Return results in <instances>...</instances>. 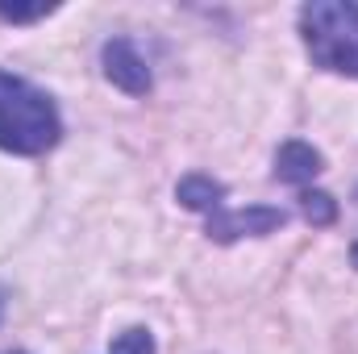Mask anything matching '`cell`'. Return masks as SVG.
Returning <instances> with one entry per match:
<instances>
[{
  "label": "cell",
  "mask_w": 358,
  "mask_h": 354,
  "mask_svg": "<svg viewBox=\"0 0 358 354\" xmlns=\"http://www.w3.org/2000/svg\"><path fill=\"white\" fill-rule=\"evenodd\" d=\"M325 171V159L308 146V142H283L279 146V155H275V179H283V183H308L313 176H321Z\"/></svg>",
  "instance_id": "cell-5"
},
{
  "label": "cell",
  "mask_w": 358,
  "mask_h": 354,
  "mask_svg": "<svg viewBox=\"0 0 358 354\" xmlns=\"http://www.w3.org/2000/svg\"><path fill=\"white\" fill-rule=\"evenodd\" d=\"M350 263H355V271H358V242L350 246Z\"/></svg>",
  "instance_id": "cell-10"
},
{
  "label": "cell",
  "mask_w": 358,
  "mask_h": 354,
  "mask_svg": "<svg viewBox=\"0 0 358 354\" xmlns=\"http://www.w3.org/2000/svg\"><path fill=\"white\" fill-rule=\"evenodd\" d=\"M100 59H104V80L113 88L129 92V96H146L150 92V71H146L142 55L134 50V42L113 38V42H104V55Z\"/></svg>",
  "instance_id": "cell-4"
},
{
  "label": "cell",
  "mask_w": 358,
  "mask_h": 354,
  "mask_svg": "<svg viewBox=\"0 0 358 354\" xmlns=\"http://www.w3.org/2000/svg\"><path fill=\"white\" fill-rule=\"evenodd\" d=\"M63 121L55 100L21 76L0 71V150L42 155L59 142Z\"/></svg>",
  "instance_id": "cell-1"
},
{
  "label": "cell",
  "mask_w": 358,
  "mask_h": 354,
  "mask_svg": "<svg viewBox=\"0 0 358 354\" xmlns=\"http://www.w3.org/2000/svg\"><path fill=\"white\" fill-rule=\"evenodd\" d=\"M8 354H21V351H8Z\"/></svg>",
  "instance_id": "cell-11"
},
{
  "label": "cell",
  "mask_w": 358,
  "mask_h": 354,
  "mask_svg": "<svg viewBox=\"0 0 358 354\" xmlns=\"http://www.w3.org/2000/svg\"><path fill=\"white\" fill-rule=\"evenodd\" d=\"M176 200L183 208H192V213H217L221 208V200H225V183H217V179L208 176H183L176 187Z\"/></svg>",
  "instance_id": "cell-6"
},
{
  "label": "cell",
  "mask_w": 358,
  "mask_h": 354,
  "mask_svg": "<svg viewBox=\"0 0 358 354\" xmlns=\"http://www.w3.org/2000/svg\"><path fill=\"white\" fill-rule=\"evenodd\" d=\"M0 309H4V300H0Z\"/></svg>",
  "instance_id": "cell-12"
},
{
  "label": "cell",
  "mask_w": 358,
  "mask_h": 354,
  "mask_svg": "<svg viewBox=\"0 0 358 354\" xmlns=\"http://www.w3.org/2000/svg\"><path fill=\"white\" fill-rule=\"evenodd\" d=\"M300 38L317 67L358 80V4L313 0L300 8Z\"/></svg>",
  "instance_id": "cell-2"
},
{
  "label": "cell",
  "mask_w": 358,
  "mask_h": 354,
  "mask_svg": "<svg viewBox=\"0 0 358 354\" xmlns=\"http://www.w3.org/2000/svg\"><path fill=\"white\" fill-rule=\"evenodd\" d=\"M46 13H55V4H46V0H38V4H8V0H0V21H13V25L38 21Z\"/></svg>",
  "instance_id": "cell-8"
},
{
  "label": "cell",
  "mask_w": 358,
  "mask_h": 354,
  "mask_svg": "<svg viewBox=\"0 0 358 354\" xmlns=\"http://www.w3.org/2000/svg\"><path fill=\"white\" fill-rule=\"evenodd\" d=\"M300 213L313 225H334L338 221V200L329 192H300Z\"/></svg>",
  "instance_id": "cell-7"
},
{
  "label": "cell",
  "mask_w": 358,
  "mask_h": 354,
  "mask_svg": "<svg viewBox=\"0 0 358 354\" xmlns=\"http://www.w3.org/2000/svg\"><path fill=\"white\" fill-rule=\"evenodd\" d=\"M108 354H155V338H150L146 330H125V334L113 342Z\"/></svg>",
  "instance_id": "cell-9"
},
{
  "label": "cell",
  "mask_w": 358,
  "mask_h": 354,
  "mask_svg": "<svg viewBox=\"0 0 358 354\" xmlns=\"http://www.w3.org/2000/svg\"><path fill=\"white\" fill-rule=\"evenodd\" d=\"M287 225V213L275 204H250V208H217L208 217V238L213 242H238V238H267L275 229Z\"/></svg>",
  "instance_id": "cell-3"
}]
</instances>
